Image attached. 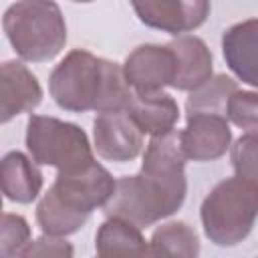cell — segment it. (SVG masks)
Masks as SVG:
<instances>
[{
  "label": "cell",
  "instance_id": "6da1fadb",
  "mask_svg": "<svg viewBox=\"0 0 258 258\" xmlns=\"http://www.w3.org/2000/svg\"><path fill=\"white\" fill-rule=\"evenodd\" d=\"M48 91L54 103L71 113L125 111L133 93L117 62L85 48L71 50L52 69Z\"/></svg>",
  "mask_w": 258,
  "mask_h": 258
},
{
  "label": "cell",
  "instance_id": "7a4b0ae2",
  "mask_svg": "<svg viewBox=\"0 0 258 258\" xmlns=\"http://www.w3.org/2000/svg\"><path fill=\"white\" fill-rule=\"evenodd\" d=\"M187 194L183 169H141L115 179V189L103 206L105 216L147 228L175 214Z\"/></svg>",
  "mask_w": 258,
  "mask_h": 258
},
{
  "label": "cell",
  "instance_id": "3957f363",
  "mask_svg": "<svg viewBox=\"0 0 258 258\" xmlns=\"http://www.w3.org/2000/svg\"><path fill=\"white\" fill-rule=\"evenodd\" d=\"M2 28L14 52L28 62L52 60L67 44V22L54 0H18L6 8Z\"/></svg>",
  "mask_w": 258,
  "mask_h": 258
},
{
  "label": "cell",
  "instance_id": "277c9868",
  "mask_svg": "<svg viewBox=\"0 0 258 258\" xmlns=\"http://www.w3.org/2000/svg\"><path fill=\"white\" fill-rule=\"evenodd\" d=\"M258 214V183L238 175L220 181L202 202L204 234L218 246H236L254 228Z\"/></svg>",
  "mask_w": 258,
  "mask_h": 258
},
{
  "label": "cell",
  "instance_id": "5b68a950",
  "mask_svg": "<svg viewBox=\"0 0 258 258\" xmlns=\"http://www.w3.org/2000/svg\"><path fill=\"white\" fill-rule=\"evenodd\" d=\"M26 149L36 165L71 171L93 161L87 133L69 121L46 115H30L26 123Z\"/></svg>",
  "mask_w": 258,
  "mask_h": 258
},
{
  "label": "cell",
  "instance_id": "8992f818",
  "mask_svg": "<svg viewBox=\"0 0 258 258\" xmlns=\"http://www.w3.org/2000/svg\"><path fill=\"white\" fill-rule=\"evenodd\" d=\"M50 189L71 210L91 216L93 210L103 208L111 198L115 179L99 161L93 159L83 167L58 171Z\"/></svg>",
  "mask_w": 258,
  "mask_h": 258
},
{
  "label": "cell",
  "instance_id": "52a82bcc",
  "mask_svg": "<svg viewBox=\"0 0 258 258\" xmlns=\"http://www.w3.org/2000/svg\"><path fill=\"white\" fill-rule=\"evenodd\" d=\"M131 6L145 26L173 36L200 28L210 14V0H131Z\"/></svg>",
  "mask_w": 258,
  "mask_h": 258
},
{
  "label": "cell",
  "instance_id": "ba28073f",
  "mask_svg": "<svg viewBox=\"0 0 258 258\" xmlns=\"http://www.w3.org/2000/svg\"><path fill=\"white\" fill-rule=\"evenodd\" d=\"M93 141L103 159L117 163L133 161L143 149V133L127 111L99 113L93 123Z\"/></svg>",
  "mask_w": 258,
  "mask_h": 258
},
{
  "label": "cell",
  "instance_id": "9c48e42d",
  "mask_svg": "<svg viewBox=\"0 0 258 258\" xmlns=\"http://www.w3.org/2000/svg\"><path fill=\"white\" fill-rule=\"evenodd\" d=\"M121 69L131 91H163V87H171L175 75V58L167 44H141L127 54Z\"/></svg>",
  "mask_w": 258,
  "mask_h": 258
},
{
  "label": "cell",
  "instance_id": "30bf717a",
  "mask_svg": "<svg viewBox=\"0 0 258 258\" xmlns=\"http://www.w3.org/2000/svg\"><path fill=\"white\" fill-rule=\"evenodd\" d=\"M179 141L185 159L214 161L220 159L232 141V129L226 117L218 115H191L187 125L179 131Z\"/></svg>",
  "mask_w": 258,
  "mask_h": 258
},
{
  "label": "cell",
  "instance_id": "8fae6325",
  "mask_svg": "<svg viewBox=\"0 0 258 258\" xmlns=\"http://www.w3.org/2000/svg\"><path fill=\"white\" fill-rule=\"evenodd\" d=\"M42 101L38 79L20 60L0 62V123L30 113Z\"/></svg>",
  "mask_w": 258,
  "mask_h": 258
},
{
  "label": "cell",
  "instance_id": "7c38bea8",
  "mask_svg": "<svg viewBox=\"0 0 258 258\" xmlns=\"http://www.w3.org/2000/svg\"><path fill=\"white\" fill-rule=\"evenodd\" d=\"M228 69L246 85H258V20L248 18L230 26L222 36Z\"/></svg>",
  "mask_w": 258,
  "mask_h": 258
},
{
  "label": "cell",
  "instance_id": "4fadbf2b",
  "mask_svg": "<svg viewBox=\"0 0 258 258\" xmlns=\"http://www.w3.org/2000/svg\"><path fill=\"white\" fill-rule=\"evenodd\" d=\"M175 58V75L171 87L177 91H191L206 83L214 71V58L208 44L191 34H179L167 44Z\"/></svg>",
  "mask_w": 258,
  "mask_h": 258
},
{
  "label": "cell",
  "instance_id": "5bb4252c",
  "mask_svg": "<svg viewBox=\"0 0 258 258\" xmlns=\"http://www.w3.org/2000/svg\"><path fill=\"white\" fill-rule=\"evenodd\" d=\"M127 115L143 135H159L175 127L179 121V107L175 99L165 91L131 93L127 103Z\"/></svg>",
  "mask_w": 258,
  "mask_h": 258
},
{
  "label": "cell",
  "instance_id": "9a60e30c",
  "mask_svg": "<svg viewBox=\"0 0 258 258\" xmlns=\"http://www.w3.org/2000/svg\"><path fill=\"white\" fill-rule=\"evenodd\" d=\"M42 189V173L32 157L22 151H10L0 159V191L16 202L30 204Z\"/></svg>",
  "mask_w": 258,
  "mask_h": 258
},
{
  "label": "cell",
  "instance_id": "2e32d148",
  "mask_svg": "<svg viewBox=\"0 0 258 258\" xmlns=\"http://www.w3.org/2000/svg\"><path fill=\"white\" fill-rule=\"evenodd\" d=\"M95 250L103 258L149 254V246L141 234V228L113 216H107V220L99 226L95 236Z\"/></svg>",
  "mask_w": 258,
  "mask_h": 258
},
{
  "label": "cell",
  "instance_id": "e0dca14e",
  "mask_svg": "<svg viewBox=\"0 0 258 258\" xmlns=\"http://www.w3.org/2000/svg\"><path fill=\"white\" fill-rule=\"evenodd\" d=\"M238 91V83L228 75L210 77L206 83L189 91L185 101V117L191 115H218L226 117L228 101Z\"/></svg>",
  "mask_w": 258,
  "mask_h": 258
},
{
  "label": "cell",
  "instance_id": "ac0fdd59",
  "mask_svg": "<svg viewBox=\"0 0 258 258\" xmlns=\"http://www.w3.org/2000/svg\"><path fill=\"white\" fill-rule=\"evenodd\" d=\"M151 256H183L196 258L200 254V240L196 230L185 222H167L161 224L151 240L147 242Z\"/></svg>",
  "mask_w": 258,
  "mask_h": 258
},
{
  "label": "cell",
  "instance_id": "d6986e66",
  "mask_svg": "<svg viewBox=\"0 0 258 258\" xmlns=\"http://www.w3.org/2000/svg\"><path fill=\"white\" fill-rule=\"evenodd\" d=\"M89 220V214L75 212L64 206L48 187L36 206V222L44 234L50 236H69L81 230Z\"/></svg>",
  "mask_w": 258,
  "mask_h": 258
},
{
  "label": "cell",
  "instance_id": "ffe728a7",
  "mask_svg": "<svg viewBox=\"0 0 258 258\" xmlns=\"http://www.w3.org/2000/svg\"><path fill=\"white\" fill-rule=\"evenodd\" d=\"M30 242V226L20 214L0 212V258L20 256Z\"/></svg>",
  "mask_w": 258,
  "mask_h": 258
},
{
  "label": "cell",
  "instance_id": "44dd1931",
  "mask_svg": "<svg viewBox=\"0 0 258 258\" xmlns=\"http://www.w3.org/2000/svg\"><path fill=\"white\" fill-rule=\"evenodd\" d=\"M226 119L234 125L242 127L244 131L256 133L258 129V99L254 91H236L226 109Z\"/></svg>",
  "mask_w": 258,
  "mask_h": 258
},
{
  "label": "cell",
  "instance_id": "7402d4cb",
  "mask_svg": "<svg viewBox=\"0 0 258 258\" xmlns=\"http://www.w3.org/2000/svg\"><path fill=\"white\" fill-rule=\"evenodd\" d=\"M256 145H258V137L252 131H246L242 137L236 139V143L232 145V165L238 177L258 183L256 175Z\"/></svg>",
  "mask_w": 258,
  "mask_h": 258
},
{
  "label": "cell",
  "instance_id": "603a6c76",
  "mask_svg": "<svg viewBox=\"0 0 258 258\" xmlns=\"http://www.w3.org/2000/svg\"><path fill=\"white\" fill-rule=\"evenodd\" d=\"M75 254V248L71 242L64 240V236H50L44 234L36 238L34 242H28L20 256H42V258H71Z\"/></svg>",
  "mask_w": 258,
  "mask_h": 258
},
{
  "label": "cell",
  "instance_id": "cb8c5ba5",
  "mask_svg": "<svg viewBox=\"0 0 258 258\" xmlns=\"http://www.w3.org/2000/svg\"><path fill=\"white\" fill-rule=\"evenodd\" d=\"M71 2H93V0H71Z\"/></svg>",
  "mask_w": 258,
  "mask_h": 258
},
{
  "label": "cell",
  "instance_id": "d4e9b609",
  "mask_svg": "<svg viewBox=\"0 0 258 258\" xmlns=\"http://www.w3.org/2000/svg\"><path fill=\"white\" fill-rule=\"evenodd\" d=\"M0 210H2V191H0Z\"/></svg>",
  "mask_w": 258,
  "mask_h": 258
}]
</instances>
